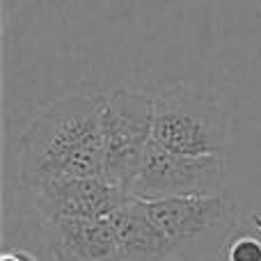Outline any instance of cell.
<instances>
[{
  "mask_svg": "<svg viewBox=\"0 0 261 261\" xmlns=\"http://www.w3.org/2000/svg\"><path fill=\"white\" fill-rule=\"evenodd\" d=\"M44 245L55 261H122L108 220H44Z\"/></svg>",
  "mask_w": 261,
  "mask_h": 261,
  "instance_id": "cell-7",
  "label": "cell"
},
{
  "mask_svg": "<svg viewBox=\"0 0 261 261\" xmlns=\"http://www.w3.org/2000/svg\"><path fill=\"white\" fill-rule=\"evenodd\" d=\"M35 208L41 220L78 218V220H108L115 211L133 199V195L115 186L106 176H83L41 186L32 190Z\"/></svg>",
  "mask_w": 261,
  "mask_h": 261,
  "instance_id": "cell-6",
  "label": "cell"
},
{
  "mask_svg": "<svg viewBox=\"0 0 261 261\" xmlns=\"http://www.w3.org/2000/svg\"><path fill=\"white\" fill-rule=\"evenodd\" d=\"M156 96L133 90H113L101 103L103 176L133 195L149 144L153 142Z\"/></svg>",
  "mask_w": 261,
  "mask_h": 261,
  "instance_id": "cell-4",
  "label": "cell"
},
{
  "mask_svg": "<svg viewBox=\"0 0 261 261\" xmlns=\"http://www.w3.org/2000/svg\"><path fill=\"white\" fill-rule=\"evenodd\" d=\"M103 94L50 101L18 140V176L28 190L83 176H103Z\"/></svg>",
  "mask_w": 261,
  "mask_h": 261,
  "instance_id": "cell-1",
  "label": "cell"
},
{
  "mask_svg": "<svg viewBox=\"0 0 261 261\" xmlns=\"http://www.w3.org/2000/svg\"><path fill=\"white\" fill-rule=\"evenodd\" d=\"M225 261H261V241L252 234H239L229 241Z\"/></svg>",
  "mask_w": 261,
  "mask_h": 261,
  "instance_id": "cell-9",
  "label": "cell"
},
{
  "mask_svg": "<svg viewBox=\"0 0 261 261\" xmlns=\"http://www.w3.org/2000/svg\"><path fill=\"white\" fill-rule=\"evenodd\" d=\"M151 220L170 239L176 259L197 261L227 250L236 227L239 208L227 195H193L144 202Z\"/></svg>",
  "mask_w": 261,
  "mask_h": 261,
  "instance_id": "cell-3",
  "label": "cell"
},
{
  "mask_svg": "<svg viewBox=\"0 0 261 261\" xmlns=\"http://www.w3.org/2000/svg\"><path fill=\"white\" fill-rule=\"evenodd\" d=\"M0 261H37V259L25 250H9V252H5L0 257Z\"/></svg>",
  "mask_w": 261,
  "mask_h": 261,
  "instance_id": "cell-10",
  "label": "cell"
},
{
  "mask_svg": "<svg viewBox=\"0 0 261 261\" xmlns=\"http://www.w3.org/2000/svg\"><path fill=\"white\" fill-rule=\"evenodd\" d=\"M119 245L122 261H165L176 259L170 239L151 220L142 199H130L126 206L108 218Z\"/></svg>",
  "mask_w": 261,
  "mask_h": 261,
  "instance_id": "cell-8",
  "label": "cell"
},
{
  "mask_svg": "<svg viewBox=\"0 0 261 261\" xmlns=\"http://www.w3.org/2000/svg\"><path fill=\"white\" fill-rule=\"evenodd\" d=\"M153 142L186 156H225L229 119L208 92L176 85L156 96Z\"/></svg>",
  "mask_w": 261,
  "mask_h": 261,
  "instance_id": "cell-2",
  "label": "cell"
},
{
  "mask_svg": "<svg viewBox=\"0 0 261 261\" xmlns=\"http://www.w3.org/2000/svg\"><path fill=\"white\" fill-rule=\"evenodd\" d=\"M225 181V156H186L151 142L135 179L133 197L156 202L167 197L222 195Z\"/></svg>",
  "mask_w": 261,
  "mask_h": 261,
  "instance_id": "cell-5",
  "label": "cell"
}]
</instances>
